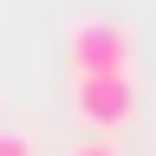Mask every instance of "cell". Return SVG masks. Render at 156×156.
I'll use <instances>...</instances> for the list:
<instances>
[{"mask_svg":"<svg viewBox=\"0 0 156 156\" xmlns=\"http://www.w3.org/2000/svg\"><path fill=\"white\" fill-rule=\"evenodd\" d=\"M72 156H117L111 143H85V150H72Z\"/></svg>","mask_w":156,"mask_h":156,"instance_id":"cell-4","label":"cell"},{"mask_svg":"<svg viewBox=\"0 0 156 156\" xmlns=\"http://www.w3.org/2000/svg\"><path fill=\"white\" fill-rule=\"evenodd\" d=\"M78 117L98 130H117L136 117V91H130V72L124 78H78Z\"/></svg>","mask_w":156,"mask_h":156,"instance_id":"cell-2","label":"cell"},{"mask_svg":"<svg viewBox=\"0 0 156 156\" xmlns=\"http://www.w3.org/2000/svg\"><path fill=\"white\" fill-rule=\"evenodd\" d=\"M0 156H33V143H26V136H13V130H7V136H0Z\"/></svg>","mask_w":156,"mask_h":156,"instance_id":"cell-3","label":"cell"},{"mask_svg":"<svg viewBox=\"0 0 156 156\" xmlns=\"http://www.w3.org/2000/svg\"><path fill=\"white\" fill-rule=\"evenodd\" d=\"M72 65H78V78H124L130 72V39H124V26L85 20V26L72 33Z\"/></svg>","mask_w":156,"mask_h":156,"instance_id":"cell-1","label":"cell"}]
</instances>
